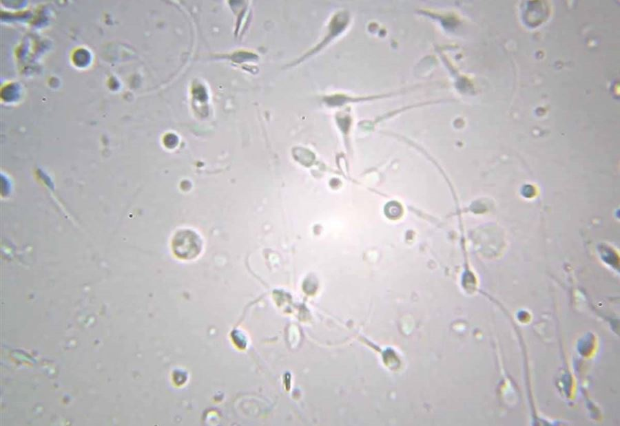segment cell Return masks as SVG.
<instances>
[{
  "instance_id": "obj_1",
  "label": "cell",
  "mask_w": 620,
  "mask_h": 426,
  "mask_svg": "<svg viewBox=\"0 0 620 426\" xmlns=\"http://www.w3.org/2000/svg\"><path fill=\"white\" fill-rule=\"evenodd\" d=\"M203 242L200 235L191 229H181L176 233L172 240V248L175 255L182 259L196 257L201 252Z\"/></svg>"
}]
</instances>
